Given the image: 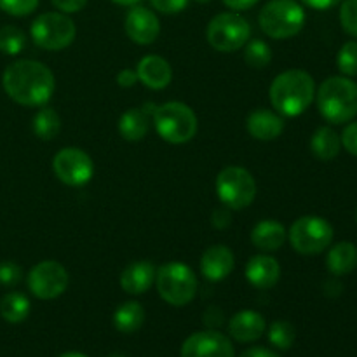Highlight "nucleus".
I'll return each mask as SVG.
<instances>
[{"instance_id":"f257e3e1","label":"nucleus","mask_w":357,"mask_h":357,"mask_svg":"<svg viewBox=\"0 0 357 357\" xmlns=\"http://www.w3.org/2000/svg\"><path fill=\"white\" fill-rule=\"evenodd\" d=\"M2 86L7 96L23 107H42L54 93V75L40 61L20 59L6 68Z\"/></svg>"},{"instance_id":"f03ea898","label":"nucleus","mask_w":357,"mask_h":357,"mask_svg":"<svg viewBox=\"0 0 357 357\" xmlns=\"http://www.w3.org/2000/svg\"><path fill=\"white\" fill-rule=\"evenodd\" d=\"M271 103L275 112L286 117L303 114L316 96L314 79L303 70H288L278 75L272 82Z\"/></svg>"},{"instance_id":"7ed1b4c3","label":"nucleus","mask_w":357,"mask_h":357,"mask_svg":"<svg viewBox=\"0 0 357 357\" xmlns=\"http://www.w3.org/2000/svg\"><path fill=\"white\" fill-rule=\"evenodd\" d=\"M317 108L331 124H345L357 115V84L349 77H330L317 91Z\"/></svg>"},{"instance_id":"20e7f679","label":"nucleus","mask_w":357,"mask_h":357,"mask_svg":"<svg viewBox=\"0 0 357 357\" xmlns=\"http://www.w3.org/2000/svg\"><path fill=\"white\" fill-rule=\"evenodd\" d=\"M152 115L159 136L169 143H187L197 132V117L194 110L181 101L153 107Z\"/></svg>"},{"instance_id":"39448f33","label":"nucleus","mask_w":357,"mask_h":357,"mask_svg":"<svg viewBox=\"0 0 357 357\" xmlns=\"http://www.w3.org/2000/svg\"><path fill=\"white\" fill-rule=\"evenodd\" d=\"M258 21L265 35L284 40L302 31L305 24V13H303V7L295 0H271L260 10Z\"/></svg>"},{"instance_id":"423d86ee","label":"nucleus","mask_w":357,"mask_h":357,"mask_svg":"<svg viewBox=\"0 0 357 357\" xmlns=\"http://www.w3.org/2000/svg\"><path fill=\"white\" fill-rule=\"evenodd\" d=\"M155 284L160 298L173 307H183L194 300L197 279L192 268L181 261H169L155 272Z\"/></svg>"},{"instance_id":"0eeeda50","label":"nucleus","mask_w":357,"mask_h":357,"mask_svg":"<svg viewBox=\"0 0 357 357\" xmlns=\"http://www.w3.org/2000/svg\"><path fill=\"white\" fill-rule=\"evenodd\" d=\"M216 194L223 206L239 211L248 208L257 195V183L253 174L239 166H229L216 176Z\"/></svg>"},{"instance_id":"6e6552de","label":"nucleus","mask_w":357,"mask_h":357,"mask_svg":"<svg viewBox=\"0 0 357 357\" xmlns=\"http://www.w3.org/2000/svg\"><path fill=\"white\" fill-rule=\"evenodd\" d=\"M31 38L45 51L68 47L77 35L75 23L65 13H44L31 23Z\"/></svg>"},{"instance_id":"1a4fd4ad","label":"nucleus","mask_w":357,"mask_h":357,"mask_svg":"<svg viewBox=\"0 0 357 357\" xmlns=\"http://www.w3.org/2000/svg\"><path fill=\"white\" fill-rule=\"evenodd\" d=\"M250 33V23L241 14L222 13L209 21L206 38L216 51L234 52L248 44Z\"/></svg>"},{"instance_id":"9d476101","label":"nucleus","mask_w":357,"mask_h":357,"mask_svg":"<svg viewBox=\"0 0 357 357\" xmlns=\"http://www.w3.org/2000/svg\"><path fill=\"white\" fill-rule=\"evenodd\" d=\"M333 241V227L321 216H302L289 229V243L302 255L323 253Z\"/></svg>"},{"instance_id":"9b49d317","label":"nucleus","mask_w":357,"mask_h":357,"mask_svg":"<svg viewBox=\"0 0 357 357\" xmlns=\"http://www.w3.org/2000/svg\"><path fill=\"white\" fill-rule=\"evenodd\" d=\"M28 288L40 300L58 298L68 288V272L54 260L40 261L28 274Z\"/></svg>"},{"instance_id":"f8f14e48","label":"nucleus","mask_w":357,"mask_h":357,"mask_svg":"<svg viewBox=\"0 0 357 357\" xmlns=\"http://www.w3.org/2000/svg\"><path fill=\"white\" fill-rule=\"evenodd\" d=\"M52 169L59 181L70 187H82L93 178L94 164L93 159L84 150L70 146L59 150L52 159Z\"/></svg>"},{"instance_id":"ddd939ff","label":"nucleus","mask_w":357,"mask_h":357,"mask_svg":"<svg viewBox=\"0 0 357 357\" xmlns=\"http://www.w3.org/2000/svg\"><path fill=\"white\" fill-rule=\"evenodd\" d=\"M181 357H234V345L220 331H197L183 342Z\"/></svg>"},{"instance_id":"4468645a","label":"nucleus","mask_w":357,"mask_h":357,"mask_svg":"<svg viewBox=\"0 0 357 357\" xmlns=\"http://www.w3.org/2000/svg\"><path fill=\"white\" fill-rule=\"evenodd\" d=\"M126 33L132 42L139 45H149L157 40L160 33L159 17L146 7L135 6L126 16Z\"/></svg>"},{"instance_id":"2eb2a0df","label":"nucleus","mask_w":357,"mask_h":357,"mask_svg":"<svg viewBox=\"0 0 357 357\" xmlns=\"http://www.w3.org/2000/svg\"><path fill=\"white\" fill-rule=\"evenodd\" d=\"M236 265L234 253L223 244L208 248L201 258V272L208 281L218 282L230 275Z\"/></svg>"},{"instance_id":"dca6fc26","label":"nucleus","mask_w":357,"mask_h":357,"mask_svg":"<svg viewBox=\"0 0 357 357\" xmlns=\"http://www.w3.org/2000/svg\"><path fill=\"white\" fill-rule=\"evenodd\" d=\"M246 128L248 132L255 139L272 142V139L279 138L282 135V131H284V121L275 112L267 110V108H258V110L250 114V117L246 121Z\"/></svg>"},{"instance_id":"f3484780","label":"nucleus","mask_w":357,"mask_h":357,"mask_svg":"<svg viewBox=\"0 0 357 357\" xmlns=\"http://www.w3.org/2000/svg\"><path fill=\"white\" fill-rule=\"evenodd\" d=\"M136 73H138L139 82L155 91L169 86L171 79H173V70H171L169 63L155 54L145 56L136 66Z\"/></svg>"},{"instance_id":"a211bd4d","label":"nucleus","mask_w":357,"mask_h":357,"mask_svg":"<svg viewBox=\"0 0 357 357\" xmlns=\"http://www.w3.org/2000/svg\"><path fill=\"white\" fill-rule=\"evenodd\" d=\"M281 278V267L278 260L267 255L253 257L246 265V279L258 289H271Z\"/></svg>"},{"instance_id":"6ab92c4d","label":"nucleus","mask_w":357,"mask_h":357,"mask_svg":"<svg viewBox=\"0 0 357 357\" xmlns=\"http://www.w3.org/2000/svg\"><path fill=\"white\" fill-rule=\"evenodd\" d=\"M155 267L150 261H132L121 274L122 289L129 295H142L149 291L150 286L155 281Z\"/></svg>"},{"instance_id":"aec40b11","label":"nucleus","mask_w":357,"mask_h":357,"mask_svg":"<svg viewBox=\"0 0 357 357\" xmlns=\"http://www.w3.org/2000/svg\"><path fill=\"white\" fill-rule=\"evenodd\" d=\"M230 337L237 342H255L264 335L265 331V319L261 314L255 310H243L236 314L229 323Z\"/></svg>"},{"instance_id":"412c9836","label":"nucleus","mask_w":357,"mask_h":357,"mask_svg":"<svg viewBox=\"0 0 357 357\" xmlns=\"http://www.w3.org/2000/svg\"><path fill=\"white\" fill-rule=\"evenodd\" d=\"M286 237H288V232H286L284 225L275 220H264L255 225L253 232H251V243L260 251L272 253V251L281 250L282 244L286 243Z\"/></svg>"},{"instance_id":"4be33fe9","label":"nucleus","mask_w":357,"mask_h":357,"mask_svg":"<svg viewBox=\"0 0 357 357\" xmlns=\"http://www.w3.org/2000/svg\"><path fill=\"white\" fill-rule=\"evenodd\" d=\"M326 267L337 278L351 274L357 267V248L352 243H338L328 253Z\"/></svg>"},{"instance_id":"5701e85b","label":"nucleus","mask_w":357,"mask_h":357,"mask_svg":"<svg viewBox=\"0 0 357 357\" xmlns=\"http://www.w3.org/2000/svg\"><path fill=\"white\" fill-rule=\"evenodd\" d=\"M149 114L142 108H129L119 121V132L128 142H139L149 132Z\"/></svg>"},{"instance_id":"b1692460","label":"nucleus","mask_w":357,"mask_h":357,"mask_svg":"<svg viewBox=\"0 0 357 357\" xmlns=\"http://www.w3.org/2000/svg\"><path fill=\"white\" fill-rule=\"evenodd\" d=\"M342 139L331 128H319L310 139V150L321 160H331L340 153Z\"/></svg>"},{"instance_id":"393cba45","label":"nucleus","mask_w":357,"mask_h":357,"mask_svg":"<svg viewBox=\"0 0 357 357\" xmlns=\"http://www.w3.org/2000/svg\"><path fill=\"white\" fill-rule=\"evenodd\" d=\"M145 310L138 302H126L115 310L114 324L121 333H135L143 326Z\"/></svg>"},{"instance_id":"a878e982","label":"nucleus","mask_w":357,"mask_h":357,"mask_svg":"<svg viewBox=\"0 0 357 357\" xmlns=\"http://www.w3.org/2000/svg\"><path fill=\"white\" fill-rule=\"evenodd\" d=\"M30 314V300L21 293H7L0 300V316L10 324L23 323Z\"/></svg>"},{"instance_id":"bb28decb","label":"nucleus","mask_w":357,"mask_h":357,"mask_svg":"<svg viewBox=\"0 0 357 357\" xmlns=\"http://www.w3.org/2000/svg\"><path fill=\"white\" fill-rule=\"evenodd\" d=\"M59 131H61V119H59L58 112L44 107L35 114L33 132L37 138L49 142V139H54L59 135Z\"/></svg>"},{"instance_id":"cd10ccee","label":"nucleus","mask_w":357,"mask_h":357,"mask_svg":"<svg viewBox=\"0 0 357 357\" xmlns=\"http://www.w3.org/2000/svg\"><path fill=\"white\" fill-rule=\"evenodd\" d=\"M26 45V37H24L23 30L13 24H6L0 28V51L3 54L16 56Z\"/></svg>"},{"instance_id":"c85d7f7f","label":"nucleus","mask_w":357,"mask_h":357,"mask_svg":"<svg viewBox=\"0 0 357 357\" xmlns=\"http://www.w3.org/2000/svg\"><path fill=\"white\" fill-rule=\"evenodd\" d=\"M244 61L251 68H265L272 61V51L264 40H251L244 51Z\"/></svg>"},{"instance_id":"c756f323","label":"nucleus","mask_w":357,"mask_h":357,"mask_svg":"<svg viewBox=\"0 0 357 357\" xmlns=\"http://www.w3.org/2000/svg\"><path fill=\"white\" fill-rule=\"evenodd\" d=\"M295 335L296 333L293 324L286 323V321H278V323L272 324L271 330H268V340H271V344L274 345V347L286 351V349L291 347L293 342H295Z\"/></svg>"},{"instance_id":"7c9ffc66","label":"nucleus","mask_w":357,"mask_h":357,"mask_svg":"<svg viewBox=\"0 0 357 357\" xmlns=\"http://www.w3.org/2000/svg\"><path fill=\"white\" fill-rule=\"evenodd\" d=\"M337 65L344 75L356 77L357 75V42L351 40L342 45L340 52L337 56Z\"/></svg>"},{"instance_id":"2f4dec72","label":"nucleus","mask_w":357,"mask_h":357,"mask_svg":"<svg viewBox=\"0 0 357 357\" xmlns=\"http://www.w3.org/2000/svg\"><path fill=\"white\" fill-rule=\"evenodd\" d=\"M342 28L351 37H357V0H344L340 7Z\"/></svg>"},{"instance_id":"473e14b6","label":"nucleus","mask_w":357,"mask_h":357,"mask_svg":"<svg viewBox=\"0 0 357 357\" xmlns=\"http://www.w3.org/2000/svg\"><path fill=\"white\" fill-rule=\"evenodd\" d=\"M38 6V0H0V9L10 16H28Z\"/></svg>"},{"instance_id":"72a5a7b5","label":"nucleus","mask_w":357,"mask_h":357,"mask_svg":"<svg viewBox=\"0 0 357 357\" xmlns=\"http://www.w3.org/2000/svg\"><path fill=\"white\" fill-rule=\"evenodd\" d=\"M23 278L21 267L14 261H0V284L16 286Z\"/></svg>"},{"instance_id":"f704fd0d","label":"nucleus","mask_w":357,"mask_h":357,"mask_svg":"<svg viewBox=\"0 0 357 357\" xmlns=\"http://www.w3.org/2000/svg\"><path fill=\"white\" fill-rule=\"evenodd\" d=\"M153 9L162 14H176L181 13L188 6V0H150Z\"/></svg>"},{"instance_id":"c9c22d12","label":"nucleus","mask_w":357,"mask_h":357,"mask_svg":"<svg viewBox=\"0 0 357 357\" xmlns=\"http://www.w3.org/2000/svg\"><path fill=\"white\" fill-rule=\"evenodd\" d=\"M342 145L345 146L351 155L357 157V121L351 122V124L345 128V131L342 132Z\"/></svg>"},{"instance_id":"e433bc0d","label":"nucleus","mask_w":357,"mask_h":357,"mask_svg":"<svg viewBox=\"0 0 357 357\" xmlns=\"http://www.w3.org/2000/svg\"><path fill=\"white\" fill-rule=\"evenodd\" d=\"M51 2L54 3L61 13L70 14V13H79L80 9H84L87 0H51Z\"/></svg>"},{"instance_id":"4c0bfd02","label":"nucleus","mask_w":357,"mask_h":357,"mask_svg":"<svg viewBox=\"0 0 357 357\" xmlns=\"http://www.w3.org/2000/svg\"><path fill=\"white\" fill-rule=\"evenodd\" d=\"M211 223L215 229H220V230L227 229V227L230 225V209L227 208V206L225 208L215 209V213H213L211 216Z\"/></svg>"},{"instance_id":"58836bf2","label":"nucleus","mask_w":357,"mask_h":357,"mask_svg":"<svg viewBox=\"0 0 357 357\" xmlns=\"http://www.w3.org/2000/svg\"><path fill=\"white\" fill-rule=\"evenodd\" d=\"M136 82H138V73H136V70L126 68L117 75V84L121 87H131Z\"/></svg>"},{"instance_id":"ea45409f","label":"nucleus","mask_w":357,"mask_h":357,"mask_svg":"<svg viewBox=\"0 0 357 357\" xmlns=\"http://www.w3.org/2000/svg\"><path fill=\"white\" fill-rule=\"evenodd\" d=\"M260 0H223L227 7H230L232 10H246L251 9L255 3H258Z\"/></svg>"},{"instance_id":"a19ab883","label":"nucleus","mask_w":357,"mask_h":357,"mask_svg":"<svg viewBox=\"0 0 357 357\" xmlns=\"http://www.w3.org/2000/svg\"><path fill=\"white\" fill-rule=\"evenodd\" d=\"M305 6L312 7V9L317 10H324V9H330V7H335L337 3H340L342 0H302Z\"/></svg>"},{"instance_id":"79ce46f5","label":"nucleus","mask_w":357,"mask_h":357,"mask_svg":"<svg viewBox=\"0 0 357 357\" xmlns=\"http://www.w3.org/2000/svg\"><path fill=\"white\" fill-rule=\"evenodd\" d=\"M241 357H279L275 352L268 351V349L264 347H253V349H248L246 352H243Z\"/></svg>"},{"instance_id":"37998d69","label":"nucleus","mask_w":357,"mask_h":357,"mask_svg":"<svg viewBox=\"0 0 357 357\" xmlns=\"http://www.w3.org/2000/svg\"><path fill=\"white\" fill-rule=\"evenodd\" d=\"M112 2L119 3V6H136L139 0H112Z\"/></svg>"},{"instance_id":"c03bdc74","label":"nucleus","mask_w":357,"mask_h":357,"mask_svg":"<svg viewBox=\"0 0 357 357\" xmlns=\"http://www.w3.org/2000/svg\"><path fill=\"white\" fill-rule=\"evenodd\" d=\"M59 357H87V356L80 354V352H66V354H63V356H59Z\"/></svg>"},{"instance_id":"a18cd8bd","label":"nucleus","mask_w":357,"mask_h":357,"mask_svg":"<svg viewBox=\"0 0 357 357\" xmlns=\"http://www.w3.org/2000/svg\"><path fill=\"white\" fill-rule=\"evenodd\" d=\"M195 2H199V3H206V2H209V0H195Z\"/></svg>"},{"instance_id":"49530a36","label":"nucleus","mask_w":357,"mask_h":357,"mask_svg":"<svg viewBox=\"0 0 357 357\" xmlns=\"http://www.w3.org/2000/svg\"><path fill=\"white\" fill-rule=\"evenodd\" d=\"M110 357H124V356H119V354H115V356H110Z\"/></svg>"},{"instance_id":"de8ad7c7","label":"nucleus","mask_w":357,"mask_h":357,"mask_svg":"<svg viewBox=\"0 0 357 357\" xmlns=\"http://www.w3.org/2000/svg\"><path fill=\"white\" fill-rule=\"evenodd\" d=\"M356 218H357V215H356Z\"/></svg>"}]
</instances>
